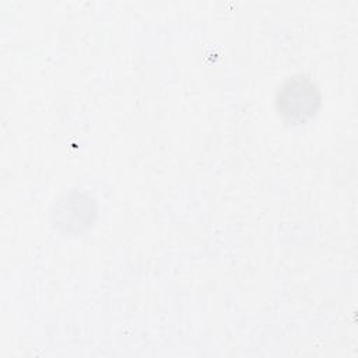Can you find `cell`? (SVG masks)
Wrapping results in <instances>:
<instances>
[{
    "mask_svg": "<svg viewBox=\"0 0 358 358\" xmlns=\"http://www.w3.org/2000/svg\"><path fill=\"white\" fill-rule=\"evenodd\" d=\"M319 103L317 91L313 84L305 78L289 80L278 92L277 106L288 119H303L315 113Z\"/></svg>",
    "mask_w": 358,
    "mask_h": 358,
    "instance_id": "1",
    "label": "cell"
}]
</instances>
